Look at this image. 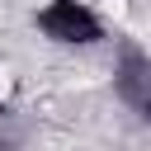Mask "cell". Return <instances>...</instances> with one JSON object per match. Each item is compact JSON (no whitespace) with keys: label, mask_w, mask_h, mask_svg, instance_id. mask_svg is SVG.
<instances>
[{"label":"cell","mask_w":151,"mask_h":151,"mask_svg":"<svg viewBox=\"0 0 151 151\" xmlns=\"http://www.w3.org/2000/svg\"><path fill=\"white\" fill-rule=\"evenodd\" d=\"M38 28L52 42H66V47H85V42L104 38V19L80 0H47L38 9Z\"/></svg>","instance_id":"obj_1"},{"label":"cell","mask_w":151,"mask_h":151,"mask_svg":"<svg viewBox=\"0 0 151 151\" xmlns=\"http://www.w3.org/2000/svg\"><path fill=\"white\" fill-rule=\"evenodd\" d=\"M14 90H19V76H14V66H9V61H0V104H9V99H14Z\"/></svg>","instance_id":"obj_2"}]
</instances>
